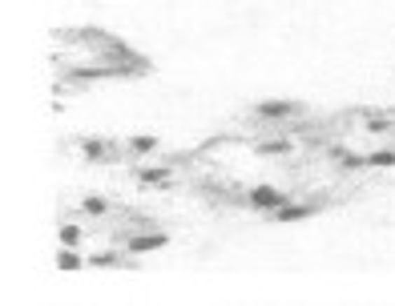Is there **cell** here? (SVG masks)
Wrapping results in <instances>:
<instances>
[{
    "label": "cell",
    "mask_w": 395,
    "mask_h": 306,
    "mask_svg": "<svg viewBox=\"0 0 395 306\" xmlns=\"http://www.w3.org/2000/svg\"><path fill=\"white\" fill-rule=\"evenodd\" d=\"M311 214H314V206H282V209H275L279 222H303V218H311Z\"/></svg>",
    "instance_id": "cell-5"
},
{
    "label": "cell",
    "mask_w": 395,
    "mask_h": 306,
    "mask_svg": "<svg viewBox=\"0 0 395 306\" xmlns=\"http://www.w3.org/2000/svg\"><path fill=\"white\" fill-rule=\"evenodd\" d=\"M387 165H395V153H367V169H387Z\"/></svg>",
    "instance_id": "cell-7"
},
{
    "label": "cell",
    "mask_w": 395,
    "mask_h": 306,
    "mask_svg": "<svg viewBox=\"0 0 395 306\" xmlns=\"http://www.w3.org/2000/svg\"><path fill=\"white\" fill-rule=\"evenodd\" d=\"M254 113H258V117H266V121H279V117H295L298 105H291V101H263Z\"/></svg>",
    "instance_id": "cell-3"
},
{
    "label": "cell",
    "mask_w": 395,
    "mask_h": 306,
    "mask_svg": "<svg viewBox=\"0 0 395 306\" xmlns=\"http://www.w3.org/2000/svg\"><path fill=\"white\" fill-rule=\"evenodd\" d=\"M89 266H117V254H93Z\"/></svg>",
    "instance_id": "cell-12"
},
{
    "label": "cell",
    "mask_w": 395,
    "mask_h": 306,
    "mask_svg": "<svg viewBox=\"0 0 395 306\" xmlns=\"http://www.w3.org/2000/svg\"><path fill=\"white\" fill-rule=\"evenodd\" d=\"M130 149L133 153H149V149H158V137H133Z\"/></svg>",
    "instance_id": "cell-9"
},
{
    "label": "cell",
    "mask_w": 395,
    "mask_h": 306,
    "mask_svg": "<svg viewBox=\"0 0 395 306\" xmlns=\"http://www.w3.org/2000/svg\"><path fill=\"white\" fill-rule=\"evenodd\" d=\"M263 153H286L291 149V141H266V145H258Z\"/></svg>",
    "instance_id": "cell-11"
},
{
    "label": "cell",
    "mask_w": 395,
    "mask_h": 306,
    "mask_svg": "<svg viewBox=\"0 0 395 306\" xmlns=\"http://www.w3.org/2000/svg\"><path fill=\"white\" fill-rule=\"evenodd\" d=\"M250 206H254V209H266V214H275V209L286 206V193L275 190V186H254V190H250Z\"/></svg>",
    "instance_id": "cell-1"
},
{
    "label": "cell",
    "mask_w": 395,
    "mask_h": 306,
    "mask_svg": "<svg viewBox=\"0 0 395 306\" xmlns=\"http://www.w3.org/2000/svg\"><path fill=\"white\" fill-rule=\"evenodd\" d=\"M85 214H105V202H101V197H85Z\"/></svg>",
    "instance_id": "cell-10"
},
{
    "label": "cell",
    "mask_w": 395,
    "mask_h": 306,
    "mask_svg": "<svg viewBox=\"0 0 395 306\" xmlns=\"http://www.w3.org/2000/svg\"><path fill=\"white\" fill-rule=\"evenodd\" d=\"M137 177H141V181H149V186H158V181H165V177H169V169H165V165H153V169H137Z\"/></svg>",
    "instance_id": "cell-8"
},
{
    "label": "cell",
    "mask_w": 395,
    "mask_h": 306,
    "mask_svg": "<svg viewBox=\"0 0 395 306\" xmlns=\"http://www.w3.org/2000/svg\"><path fill=\"white\" fill-rule=\"evenodd\" d=\"M169 246V234H133L130 250L133 254H149V250H165Z\"/></svg>",
    "instance_id": "cell-2"
},
{
    "label": "cell",
    "mask_w": 395,
    "mask_h": 306,
    "mask_svg": "<svg viewBox=\"0 0 395 306\" xmlns=\"http://www.w3.org/2000/svg\"><path fill=\"white\" fill-rule=\"evenodd\" d=\"M57 266H61V270H81L89 262L77 254V246H61V250H57Z\"/></svg>",
    "instance_id": "cell-4"
},
{
    "label": "cell",
    "mask_w": 395,
    "mask_h": 306,
    "mask_svg": "<svg viewBox=\"0 0 395 306\" xmlns=\"http://www.w3.org/2000/svg\"><path fill=\"white\" fill-rule=\"evenodd\" d=\"M85 153H89V158H101V153H105V145H101V141H89V145H85Z\"/></svg>",
    "instance_id": "cell-13"
},
{
    "label": "cell",
    "mask_w": 395,
    "mask_h": 306,
    "mask_svg": "<svg viewBox=\"0 0 395 306\" xmlns=\"http://www.w3.org/2000/svg\"><path fill=\"white\" fill-rule=\"evenodd\" d=\"M81 238H85L81 225H73V222L61 225V246H81Z\"/></svg>",
    "instance_id": "cell-6"
}]
</instances>
